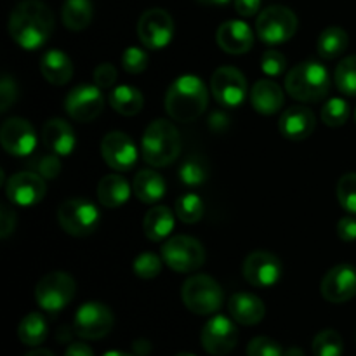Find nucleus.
I'll return each instance as SVG.
<instances>
[{
  "instance_id": "nucleus-45",
  "label": "nucleus",
  "mask_w": 356,
  "mask_h": 356,
  "mask_svg": "<svg viewBox=\"0 0 356 356\" xmlns=\"http://www.w3.org/2000/svg\"><path fill=\"white\" fill-rule=\"evenodd\" d=\"M17 97V89L16 82L10 75H3L2 82H0V111H7L10 108V104L16 101Z\"/></svg>"
},
{
  "instance_id": "nucleus-42",
  "label": "nucleus",
  "mask_w": 356,
  "mask_h": 356,
  "mask_svg": "<svg viewBox=\"0 0 356 356\" xmlns=\"http://www.w3.org/2000/svg\"><path fill=\"white\" fill-rule=\"evenodd\" d=\"M261 70L268 76H280L287 70V59L278 51H266L261 58Z\"/></svg>"
},
{
  "instance_id": "nucleus-25",
  "label": "nucleus",
  "mask_w": 356,
  "mask_h": 356,
  "mask_svg": "<svg viewBox=\"0 0 356 356\" xmlns=\"http://www.w3.org/2000/svg\"><path fill=\"white\" fill-rule=\"evenodd\" d=\"M40 72L52 86H65L73 76V63L63 51L51 49L40 58Z\"/></svg>"
},
{
  "instance_id": "nucleus-28",
  "label": "nucleus",
  "mask_w": 356,
  "mask_h": 356,
  "mask_svg": "<svg viewBox=\"0 0 356 356\" xmlns=\"http://www.w3.org/2000/svg\"><path fill=\"white\" fill-rule=\"evenodd\" d=\"M165 181L159 172L152 169L139 170L132 183V191L143 204L153 205L160 202L165 195Z\"/></svg>"
},
{
  "instance_id": "nucleus-49",
  "label": "nucleus",
  "mask_w": 356,
  "mask_h": 356,
  "mask_svg": "<svg viewBox=\"0 0 356 356\" xmlns=\"http://www.w3.org/2000/svg\"><path fill=\"white\" fill-rule=\"evenodd\" d=\"M65 356H94L92 350H90L87 344L83 343H73L70 344L68 350H66Z\"/></svg>"
},
{
  "instance_id": "nucleus-13",
  "label": "nucleus",
  "mask_w": 356,
  "mask_h": 356,
  "mask_svg": "<svg viewBox=\"0 0 356 356\" xmlns=\"http://www.w3.org/2000/svg\"><path fill=\"white\" fill-rule=\"evenodd\" d=\"M104 108V97L101 87L96 83H82L73 87L65 99V110L73 120L92 122L101 115Z\"/></svg>"
},
{
  "instance_id": "nucleus-55",
  "label": "nucleus",
  "mask_w": 356,
  "mask_h": 356,
  "mask_svg": "<svg viewBox=\"0 0 356 356\" xmlns=\"http://www.w3.org/2000/svg\"><path fill=\"white\" fill-rule=\"evenodd\" d=\"M176 356H195V355H191V353H186V351H183V353H177Z\"/></svg>"
},
{
  "instance_id": "nucleus-47",
  "label": "nucleus",
  "mask_w": 356,
  "mask_h": 356,
  "mask_svg": "<svg viewBox=\"0 0 356 356\" xmlns=\"http://www.w3.org/2000/svg\"><path fill=\"white\" fill-rule=\"evenodd\" d=\"M337 235L344 242H353L356 240V219L348 216L337 222Z\"/></svg>"
},
{
  "instance_id": "nucleus-38",
  "label": "nucleus",
  "mask_w": 356,
  "mask_h": 356,
  "mask_svg": "<svg viewBox=\"0 0 356 356\" xmlns=\"http://www.w3.org/2000/svg\"><path fill=\"white\" fill-rule=\"evenodd\" d=\"M162 263L163 259L153 252H143L132 263V270H134L136 277L143 278V280H153L162 273Z\"/></svg>"
},
{
  "instance_id": "nucleus-11",
  "label": "nucleus",
  "mask_w": 356,
  "mask_h": 356,
  "mask_svg": "<svg viewBox=\"0 0 356 356\" xmlns=\"http://www.w3.org/2000/svg\"><path fill=\"white\" fill-rule=\"evenodd\" d=\"M138 37L149 51H160L167 47L174 37V19L167 10L148 9L138 21Z\"/></svg>"
},
{
  "instance_id": "nucleus-20",
  "label": "nucleus",
  "mask_w": 356,
  "mask_h": 356,
  "mask_svg": "<svg viewBox=\"0 0 356 356\" xmlns=\"http://www.w3.org/2000/svg\"><path fill=\"white\" fill-rule=\"evenodd\" d=\"M315 127V113L301 104L287 108L278 120V131L289 141H305L313 134Z\"/></svg>"
},
{
  "instance_id": "nucleus-24",
  "label": "nucleus",
  "mask_w": 356,
  "mask_h": 356,
  "mask_svg": "<svg viewBox=\"0 0 356 356\" xmlns=\"http://www.w3.org/2000/svg\"><path fill=\"white\" fill-rule=\"evenodd\" d=\"M228 312L232 318L242 325H257L266 315V306L257 296L236 292L229 298Z\"/></svg>"
},
{
  "instance_id": "nucleus-17",
  "label": "nucleus",
  "mask_w": 356,
  "mask_h": 356,
  "mask_svg": "<svg viewBox=\"0 0 356 356\" xmlns=\"http://www.w3.org/2000/svg\"><path fill=\"white\" fill-rule=\"evenodd\" d=\"M101 155L106 165L118 172H125L138 162V146L125 132L111 131L101 141Z\"/></svg>"
},
{
  "instance_id": "nucleus-39",
  "label": "nucleus",
  "mask_w": 356,
  "mask_h": 356,
  "mask_svg": "<svg viewBox=\"0 0 356 356\" xmlns=\"http://www.w3.org/2000/svg\"><path fill=\"white\" fill-rule=\"evenodd\" d=\"M337 198L344 211L356 214V172H348L337 183Z\"/></svg>"
},
{
  "instance_id": "nucleus-18",
  "label": "nucleus",
  "mask_w": 356,
  "mask_h": 356,
  "mask_svg": "<svg viewBox=\"0 0 356 356\" xmlns=\"http://www.w3.org/2000/svg\"><path fill=\"white\" fill-rule=\"evenodd\" d=\"M0 143L9 155L28 156L37 148V132L24 118L10 117L0 129Z\"/></svg>"
},
{
  "instance_id": "nucleus-41",
  "label": "nucleus",
  "mask_w": 356,
  "mask_h": 356,
  "mask_svg": "<svg viewBox=\"0 0 356 356\" xmlns=\"http://www.w3.org/2000/svg\"><path fill=\"white\" fill-rule=\"evenodd\" d=\"M247 356H284V350L271 337H254L247 346Z\"/></svg>"
},
{
  "instance_id": "nucleus-12",
  "label": "nucleus",
  "mask_w": 356,
  "mask_h": 356,
  "mask_svg": "<svg viewBox=\"0 0 356 356\" xmlns=\"http://www.w3.org/2000/svg\"><path fill=\"white\" fill-rule=\"evenodd\" d=\"M211 92L222 108H236L245 101L249 86L240 70L221 66L212 73Z\"/></svg>"
},
{
  "instance_id": "nucleus-26",
  "label": "nucleus",
  "mask_w": 356,
  "mask_h": 356,
  "mask_svg": "<svg viewBox=\"0 0 356 356\" xmlns=\"http://www.w3.org/2000/svg\"><path fill=\"white\" fill-rule=\"evenodd\" d=\"M174 226H176V218H174L172 211L165 205H155V207L149 209L145 216V221H143L146 238L152 240V242L165 240L174 232Z\"/></svg>"
},
{
  "instance_id": "nucleus-34",
  "label": "nucleus",
  "mask_w": 356,
  "mask_h": 356,
  "mask_svg": "<svg viewBox=\"0 0 356 356\" xmlns=\"http://www.w3.org/2000/svg\"><path fill=\"white\" fill-rule=\"evenodd\" d=\"M313 355L315 356H343L344 343L339 332L332 329L322 330L313 339Z\"/></svg>"
},
{
  "instance_id": "nucleus-36",
  "label": "nucleus",
  "mask_w": 356,
  "mask_h": 356,
  "mask_svg": "<svg viewBox=\"0 0 356 356\" xmlns=\"http://www.w3.org/2000/svg\"><path fill=\"white\" fill-rule=\"evenodd\" d=\"M209 167L200 156H191L179 167V179L186 186H200L207 181Z\"/></svg>"
},
{
  "instance_id": "nucleus-30",
  "label": "nucleus",
  "mask_w": 356,
  "mask_h": 356,
  "mask_svg": "<svg viewBox=\"0 0 356 356\" xmlns=\"http://www.w3.org/2000/svg\"><path fill=\"white\" fill-rule=\"evenodd\" d=\"M110 104L117 113L124 117H134L143 110L145 97L139 89L132 86H118L110 94Z\"/></svg>"
},
{
  "instance_id": "nucleus-21",
  "label": "nucleus",
  "mask_w": 356,
  "mask_h": 356,
  "mask_svg": "<svg viewBox=\"0 0 356 356\" xmlns=\"http://www.w3.org/2000/svg\"><path fill=\"white\" fill-rule=\"evenodd\" d=\"M216 40L219 47L228 54H245L254 45V31L245 21L232 19L218 28Z\"/></svg>"
},
{
  "instance_id": "nucleus-46",
  "label": "nucleus",
  "mask_w": 356,
  "mask_h": 356,
  "mask_svg": "<svg viewBox=\"0 0 356 356\" xmlns=\"http://www.w3.org/2000/svg\"><path fill=\"white\" fill-rule=\"evenodd\" d=\"M16 228V214L7 204L0 205V236L3 240L9 238Z\"/></svg>"
},
{
  "instance_id": "nucleus-37",
  "label": "nucleus",
  "mask_w": 356,
  "mask_h": 356,
  "mask_svg": "<svg viewBox=\"0 0 356 356\" xmlns=\"http://www.w3.org/2000/svg\"><path fill=\"white\" fill-rule=\"evenodd\" d=\"M350 118V104L343 97H332L322 108V122L329 127H341Z\"/></svg>"
},
{
  "instance_id": "nucleus-40",
  "label": "nucleus",
  "mask_w": 356,
  "mask_h": 356,
  "mask_svg": "<svg viewBox=\"0 0 356 356\" xmlns=\"http://www.w3.org/2000/svg\"><path fill=\"white\" fill-rule=\"evenodd\" d=\"M149 56L145 49H139L136 45L127 47L122 54V68L131 75H139L148 68Z\"/></svg>"
},
{
  "instance_id": "nucleus-3",
  "label": "nucleus",
  "mask_w": 356,
  "mask_h": 356,
  "mask_svg": "<svg viewBox=\"0 0 356 356\" xmlns=\"http://www.w3.org/2000/svg\"><path fill=\"white\" fill-rule=\"evenodd\" d=\"M181 153V136L172 122L156 118L146 127L141 139V156L148 165L167 167Z\"/></svg>"
},
{
  "instance_id": "nucleus-2",
  "label": "nucleus",
  "mask_w": 356,
  "mask_h": 356,
  "mask_svg": "<svg viewBox=\"0 0 356 356\" xmlns=\"http://www.w3.org/2000/svg\"><path fill=\"white\" fill-rule=\"evenodd\" d=\"M209 104V90L197 75H181L165 92V111L172 120L190 124L197 120Z\"/></svg>"
},
{
  "instance_id": "nucleus-16",
  "label": "nucleus",
  "mask_w": 356,
  "mask_h": 356,
  "mask_svg": "<svg viewBox=\"0 0 356 356\" xmlns=\"http://www.w3.org/2000/svg\"><path fill=\"white\" fill-rule=\"evenodd\" d=\"M243 278L259 289L273 287L282 278V263L275 254L256 250L243 261Z\"/></svg>"
},
{
  "instance_id": "nucleus-54",
  "label": "nucleus",
  "mask_w": 356,
  "mask_h": 356,
  "mask_svg": "<svg viewBox=\"0 0 356 356\" xmlns=\"http://www.w3.org/2000/svg\"><path fill=\"white\" fill-rule=\"evenodd\" d=\"M103 356H138V355H132V353H124V351H108Z\"/></svg>"
},
{
  "instance_id": "nucleus-32",
  "label": "nucleus",
  "mask_w": 356,
  "mask_h": 356,
  "mask_svg": "<svg viewBox=\"0 0 356 356\" xmlns=\"http://www.w3.org/2000/svg\"><path fill=\"white\" fill-rule=\"evenodd\" d=\"M17 336L21 343L26 346H40L47 337V322L40 313H30L21 320L17 327Z\"/></svg>"
},
{
  "instance_id": "nucleus-27",
  "label": "nucleus",
  "mask_w": 356,
  "mask_h": 356,
  "mask_svg": "<svg viewBox=\"0 0 356 356\" xmlns=\"http://www.w3.org/2000/svg\"><path fill=\"white\" fill-rule=\"evenodd\" d=\"M131 197V184L120 174H108L97 184V198L108 209H118Z\"/></svg>"
},
{
  "instance_id": "nucleus-43",
  "label": "nucleus",
  "mask_w": 356,
  "mask_h": 356,
  "mask_svg": "<svg viewBox=\"0 0 356 356\" xmlns=\"http://www.w3.org/2000/svg\"><path fill=\"white\" fill-rule=\"evenodd\" d=\"M35 172L40 174L44 179H54L61 172V163H59L58 155H44L42 159H38L37 162H33Z\"/></svg>"
},
{
  "instance_id": "nucleus-10",
  "label": "nucleus",
  "mask_w": 356,
  "mask_h": 356,
  "mask_svg": "<svg viewBox=\"0 0 356 356\" xmlns=\"http://www.w3.org/2000/svg\"><path fill=\"white\" fill-rule=\"evenodd\" d=\"M115 323L113 312L106 305L97 301H89L76 309L73 320V330L79 337L87 341L103 339L111 332Z\"/></svg>"
},
{
  "instance_id": "nucleus-7",
  "label": "nucleus",
  "mask_w": 356,
  "mask_h": 356,
  "mask_svg": "<svg viewBox=\"0 0 356 356\" xmlns=\"http://www.w3.org/2000/svg\"><path fill=\"white\" fill-rule=\"evenodd\" d=\"M76 284L73 277L65 271H52L45 275L35 287V299L44 312L56 315L73 301Z\"/></svg>"
},
{
  "instance_id": "nucleus-1",
  "label": "nucleus",
  "mask_w": 356,
  "mask_h": 356,
  "mask_svg": "<svg viewBox=\"0 0 356 356\" xmlns=\"http://www.w3.org/2000/svg\"><path fill=\"white\" fill-rule=\"evenodd\" d=\"M54 31V16L42 0H23L9 16V35L19 47L37 51Z\"/></svg>"
},
{
  "instance_id": "nucleus-50",
  "label": "nucleus",
  "mask_w": 356,
  "mask_h": 356,
  "mask_svg": "<svg viewBox=\"0 0 356 356\" xmlns=\"http://www.w3.org/2000/svg\"><path fill=\"white\" fill-rule=\"evenodd\" d=\"M134 351L138 356H148L152 351V344L146 339H139L134 343Z\"/></svg>"
},
{
  "instance_id": "nucleus-33",
  "label": "nucleus",
  "mask_w": 356,
  "mask_h": 356,
  "mask_svg": "<svg viewBox=\"0 0 356 356\" xmlns=\"http://www.w3.org/2000/svg\"><path fill=\"white\" fill-rule=\"evenodd\" d=\"M205 205L198 195L186 193L177 198L176 202V216L186 225H195L204 218Z\"/></svg>"
},
{
  "instance_id": "nucleus-8",
  "label": "nucleus",
  "mask_w": 356,
  "mask_h": 356,
  "mask_svg": "<svg viewBox=\"0 0 356 356\" xmlns=\"http://www.w3.org/2000/svg\"><path fill=\"white\" fill-rule=\"evenodd\" d=\"M162 259L177 273H193L205 263V249L193 236L177 235L162 247Z\"/></svg>"
},
{
  "instance_id": "nucleus-4",
  "label": "nucleus",
  "mask_w": 356,
  "mask_h": 356,
  "mask_svg": "<svg viewBox=\"0 0 356 356\" xmlns=\"http://www.w3.org/2000/svg\"><path fill=\"white\" fill-rule=\"evenodd\" d=\"M329 70L316 61H302L285 76V90L302 103H318L330 90Z\"/></svg>"
},
{
  "instance_id": "nucleus-19",
  "label": "nucleus",
  "mask_w": 356,
  "mask_h": 356,
  "mask_svg": "<svg viewBox=\"0 0 356 356\" xmlns=\"http://www.w3.org/2000/svg\"><path fill=\"white\" fill-rule=\"evenodd\" d=\"M323 299L334 305H343L356 296V268L351 264H337L327 271L320 285Z\"/></svg>"
},
{
  "instance_id": "nucleus-14",
  "label": "nucleus",
  "mask_w": 356,
  "mask_h": 356,
  "mask_svg": "<svg viewBox=\"0 0 356 356\" xmlns=\"http://www.w3.org/2000/svg\"><path fill=\"white\" fill-rule=\"evenodd\" d=\"M238 343V330L228 316L216 315L209 320L202 330V346L212 356L232 353Z\"/></svg>"
},
{
  "instance_id": "nucleus-15",
  "label": "nucleus",
  "mask_w": 356,
  "mask_h": 356,
  "mask_svg": "<svg viewBox=\"0 0 356 356\" xmlns=\"http://www.w3.org/2000/svg\"><path fill=\"white\" fill-rule=\"evenodd\" d=\"M45 181L40 174L31 172V170H23L16 172L9 177L6 184V193L10 204L19 205V207H33L38 202L44 200Z\"/></svg>"
},
{
  "instance_id": "nucleus-53",
  "label": "nucleus",
  "mask_w": 356,
  "mask_h": 356,
  "mask_svg": "<svg viewBox=\"0 0 356 356\" xmlns=\"http://www.w3.org/2000/svg\"><path fill=\"white\" fill-rule=\"evenodd\" d=\"M26 356H54V355H52V351H49V350H33V351H30Z\"/></svg>"
},
{
  "instance_id": "nucleus-35",
  "label": "nucleus",
  "mask_w": 356,
  "mask_h": 356,
  "mask_svg": "<svg viewBox=\"0 0 356 356\" xmlns=\"http://www.w3.org/2000/svg\"><path fill=\"white\" fill-rule=\"evenodd\" d=\"M336 87L346 96H356V54L348 56L337 65L334 73Z\"/></svg>"
},
{
  "instance_id": "nucleus-51",
  "label": "nucleus",
  "mask_w": 356,
  "mask_h": 356,
  "mask_svg": "<svg viewBox=\"0 0 356 356\" xmlns=\"http://www.w3.org/2000/svg\"><path fill=\"white\" fill-rule=\"evenodd\" d=\"M197 2L202 3V6H225L229 0H197Z\"/></svg>"
},
{
  "instance_id": "nucleus-52",
  "label": "nucleus",
  "mask_w": 356,
  "mask_h": 356,
  "mask_svg": "<svg viewBox=\"0 0 356 356\" xmlns=\"http://www.w3.org/2000/svg\"><path fill=\"white\" fill-rule=\"evenodd\" d=\"M284 356H305V353H302L301 348L292 346V348H289L287 351H284Z\"/></svg>"
},
{
  "instance_id": "nucleus-23",
  "label": "nucleus",
  "mask_w": 356,
  "mask_h": 356,
  "mask_svg": "<svg viewBox=\"0 0 356 356\" xmlns=\"http://www.w3.org/2000/svg\"><path fill=\"white\" fill-rule=\"evenodd\" d=\"M284 90L271 79L257 80L252 86V89H250V103H252V108L257 113L266 115V117L278 113L282 110V106H284Z\"/></svg>"
},
{
  "instance_id": "nucleus-22",
  "label": "nucleus",
  "mask_w": 356,
  "mask_h": 356,
  "mask_svg": "<svg viewBox=\"0 0 356 356\" xmlns=\"http://www.w3.org/2000/svg\"><path fill=\"white\" fill-rule=\"evenodd\" d=\"M42 141L59 156H66L75 149L76 138L73 127L63 118H51L42 129Z\"/></svg>"
},
{
  "instance_id": "nucleus-48",
  "label": "nucleus",
  "mask_w": 356,
  "mask_h": 356,
  "mask_svg": "<svg viewBox=\"0 0 356 356\" xmlns=\"http://www.w3.org/2000/svg\"><path fill=\"white\" fill-rule=\"evenodd\" d=\"M235 9L240 16L250 17L261 9V0H235Z\"/></svg>"
},
{
  "instance_id": "nucleus-29",
  "label": "nucleus",
  "mask_w": 356,
  "mask_h": 356,
  "mask_svg": "<svg viewBox=\"0 0 356 356\" xmlns=\"http://www.w3.org/2000/svg\"><path fill=\"white\" fill-rule=\"evenodd\" d=\"M92 16L94 7L90 0H65V3H63L61 17L68 30H86L92 21Z\"/></svg>"
},
{
  "instance_id": "nucleus-9",
  "label": "nucleus",
  "mask_w": 356,
  "mask_h": 356,
  "mask_svg": "<svg viewBox=\"0 0 356 356\" xmlns=\"http://www.w3.org/2000/svg\"><path fill=\"white\" fill-rule=\"evenodd\" d=\"M58 221L68 235L87 236L99 225V211L86 198H70L59 205Z\"/></svg>"
},
{
  "instance_id": "nucleus-44",
  "label": "nucleus",
  "mask_w": 356,
  "mask_h": 356,
  "mask_svg": "<svg viewBox=\"0 0 356 356\" xmlns=\"http://www.w3.org/2000/svg\"><path fill=\"white\" fill-rule=\"evenodd\" d=\"M117 68L110 63H103V65L97 66L92 73V80L97 87L101 89H110L115 82H117Z\"/></svg>"
},
{
  "instance_id": "nucleus-31",
  "label": "nucleus",
  "mask_w": 356,
  "mask_h": 356,
  "mask_svg": "<svg viewBox=\"0 0 356 356\" xmlns=\"http://www.w3.org/2000/svg\"><path fill=\"white\" fill-rule=\"evenodd\" d=\"M350 45V37L339 26H329L320 33L316 42V51L323 59H336L343 54Z\"/></svg>"
},
{
  "instance_id": "nucleus-6",
  "label": "nucleus",
  "mask_w": 356,
  "mask_h": 356,
  "mask_svg": "<svg viewBox=\"0 0 356 356\" xmlns=\"http://www.w3.org/2000/svg\"><path fill=\"white\" fill-rule=\"evenodd\" d=\"M298 16L285 6H270L261 10L256 19V33L261 42L270 45L291 40L298 31Z\"/></svg>"
},
{
  "instance_id": "nucleus-5",
  "label": "nucleus",
  "mask_w": 356,
  "mask_h": 356,
  "mask_svg": "<svg viewBox=\"0 0 356 356\" xmlns=\"http://www.w3.org/2000/svg\"><path fill=\"white\" fill-rule=\"evenodd\" d=\"M181 298L184 306L195 315H212L222 306V289L218 282L209 275H193L184 282L181 289Z\"/></svg>"
}]
</instances>
